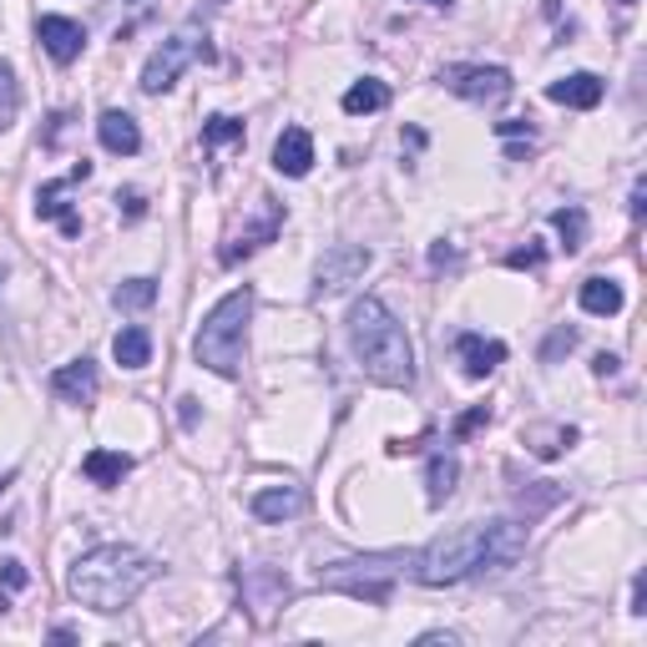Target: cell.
<instances>
[{
  "label": "cell",
  "instance_id": "obj_10",
  "mask_svg": "<svg viewBox=\"0 0 647 647\" xmlns=\"http://www.w3.org/2000/svg\"><path fill=\"white\" fill-rule=\"evenodd\" d=\"M314 168V137L304 127H284L274 142V172L278 178H309Z\"/></svg>",
  "mask_w": 647,
  "mask_h": 647
},
{
  "label": "cell",
  "instance_id": "obj_12",
  "mask_svg": "<svg viewBox=\"0 0 647 647\" xmlns=\"http://www.w3.org/2000/svg\"><path fill=\"white\" fill-rule=\"evenodd\" d=\"M238 587H243V597H248V607L274 612V607H284V597H288V576L274 572V566H248V572H238Z\"/></svg>",
  "mask_w": 647,
  "mask_h": 647
},
{
  "label": "cell",
  "instance_id": "obj_29",
  "mask_svg": "<svg viewBox=\"0 0 647 647\" xmlns=\"http://www.w3.org/2000/svg\"><path fill=\"white\" fill-rule=\"evenodd\" d=\"M547 264V253L541 248H511L506 253V268H541Z\"/></svg>",
  "mask_w": 647,
  "mask_h": 647
},
{
  "label": "cell",
  "instance_id": "obj_3",
  "mask_svg": "<svg viewBox=\"0 0 647 647\" xmlns=\"http://www.w3.org/2000/svg\"><path fill=\"white\" fill-rule=\"evenodd\" d=\"M248 319H253V288H233L223 299L208 309V319L198 324V335H192V360L203 364V370L223 374H243V354H248Z\"/></svg>",
  "mask_w": 647,
  "mask_h": 647
},
{
  "label": "cell",
  "instance_id": "obj_32",
  "mask_svg": "<svg viewBox=\"0 0 647 647\" xmlns=\"http://www.w3.org/2000/svg\"><path fill=\"white\" fill-rule=\"evenodd\" d=\"M592 370H597L602 380H607V374H617V354H597V360H592Z\"/></svg>",
  "mask_w": 647,
  "mask_h": 647
},
{
  "label": "cell",
  "instance_id": "obj_21",
  "mask_svg": "<svg viewBox=\"0 0 647 647\" xmlns=\"http://www.w3.org/2000/svg\"><path fill=\"white\" fill-rule=\"evenodd\" d=\"M339 107H344L349 117H370V112H384V107H390V86L374 82V76H364V82L349 86Z\"/></svg>",
  "mask_w": 647,
  "mask_h": 647
},
{
  "label": "cell",
  "instance_id": "obj_4",
  "mask_svg": "<svg viewBox=\"0 0 647 647\" xmlns=\"http://www.w3.org/2000/svg\"><path fill=\"white\" fill-rule=\"evenodd\" d=\"M486 527L491 521H466L456 531H441L435 541H425L415 556H410V572L425 587H456L466 576H476L486 566Z\"/></svg>",
  "mask_w": 647,
  "mask_h": 647
},
{
  "label": "cell",
  "instance_id": "obj_15",
  "mask_svg": "<svg viewBox=\"0 0 647 647\" xmlns=\"http://www.w3.org/2000/svg\"><path fill=\"white\" fill-rule=\"evenodd\" d=\"M547 96H552L556 107H572V112H592L602 102V76L592 72H576V76H562V82L547 86Z\"/></svg>",
  "mask_w": 647,
  "mask_h": 647
},
{
  "label": "cell",
  "instance_id": "obj_19",
  "mask_svg": "<svg viewBox=\"0 0 647 647\" xmlns=\"http://www.w3.org/2000/svg\"><path fill=\"white\" fill-rule=\"evenodd\" d=\"M576 299H582V309H587V314H597V319H612V314H623V304H627V299H623V284H617V278H587Z\"/></svg>",
  "mask_w": 647,
  "mask_h": 647
},
{
  "label": "cell",
  "instance_id": "obj_33",
  "mask_svg": "<svg viewBox=\"0 0 647 647\" xmlns=\"http://www.w3.org/2000/svg\"><path fill=\"white\" fill-rule=\"evenodd\" d=\"M431 264L435 268H441V264H456V248H441V243H435V248H431Z\"/></svg>",
  "mask_w": 647,
  "mask_h": 647
},
{
  "label": "cell",
  "instance_id": "obj_9",
  "mask_svg": "<svg viewBox=\"0 0 647 647\" xmlns=\"http://www.w3.org/2000/svg\"><path fill=\"white\" fill-rule=\"evenodd\" d=\"M36 36H41V46H46V56L61 61V66H72V61L86 51V25L72 21V15H41Z\"/></svg>",
  "mask_w": 647,
  "mask_h": 647
},
{
  "label": "cell",
  "instance_id": "obj_2",
  "mask_svg": "<svg viewBox=\"0 0 647 647\" xmlns=\"http://www.w3.org/2000/svg\"><path fill=\"white\" fill-rule=\"evenodd\" d=\"M344 329H349L354 360H360V370L370 374L374 384H384V390H410V384H415V344H410L405 324L384 309L380 299L364 294V299L349 304Z\"/></svg>",
  "mask_w": 647,
  "mask_h": 647
},
{
  "label": "cell",
  "instance_id": "obj_35",
  "mask_svg": "<svg viewBox=\"0 0 647 647\" xmlns=\"http://www.w3.org/2000/svg\"><path fill=\"white\" fill-rule=\"evenodd\" d=\"M11 480H15V476H0V496H6V486H11Z\"/></svg>",
  "mask_w": 647,
  "mask_h": 647
},
{
  "label": "cell",
  "instance_id": "obj_30",
  "mask_svg": "<svg viewBox=\"0 0 647 647\" xmlns=\"http://www.w3.org/2000/svg\"><path fill=\"white\" fill-rule=\"evenodd\" d=\"M486 420H491V410H486V405L466 410V415H460V420H456V435H460V441H466V435H476V431H480V425H486Z\"/></svg>",
  "mask_w": 647,
  "mask_h": 647
},
{
  "label": "cell",
  "instance_id": "obj_17",
  "mask_svg": "<svg viewBox=\"0 0 647 647\" xmlns=\"http://www.w3.org/2000/svg\"><path fill=\"white\" fill-rule=\"evenodd\" d=\"M299 511H304L299 486H264V491L253 496V516L268 521V527H278V521H288V516H299Z\"/></svg>",
  "mask_w": 647,
  "mask_h": 647
},
{
  "label": "cell",
  "instance_id": "obj_36",
  "mask_svg": "<svg viewBox=\"0 0 647 647\" xmlns=\"http://www.w3.org/2000/svg\"><path fill=\"white\" fill-rule=\"evenodd\" d=\"M431 6H450V0H431Z\"/></svg>",
  "mask_w": 647,
  "mask_h": 647
},
{
  "label": "cell",
  "instance_id": "obj_13",
  "mask_svg": "<svg viewBox=\"0 0 647 647\" xmlns=\"http://www.w3.org/2000/svg\"><path fill=\"white\" fill-rule=\"evenodd\" d=\"M264 203H268V198H264ZM278 229H284V203H268V208H264V223H258V229H243L238 238L229 243V248L218 253V258H223V264H238V258L258 253L264 243H274V238H278Z\"/></svg>",
  "mask_w": 647,
  "mask_h": 647
},
{
  "label": "cell",
  "instance_id": "obj_7",
  "mask_svg": "<svg viewBox=\"0 0 647 647\" xmlns=\"http://www.w3.org/2000/svg\"><path fill=\"white\" fill-rule=\"evenodd\" d=\"M370 264H374V253L360 248V243H339V248H329L319 258V268H314V299H335V294H344L349 284H360Z\"/></svg>",
  "mask_w": 647,
  "mask_h": 647
},
{
  "label": "cell",
  "instance_id": "obj_25",
  "mask_svg": "<svg viewBox=\"0 0 647 647\" xmlns=\"http://www.w3.org/2000/svg\"><path fill=\"white\" fill-rule=\"evenodd\" d=\"M552 229L562 233V248L576 253L582 243H587V213H582V208H556V213H552Z\"/></svg>",
  "mask_w": 647,
  "mask_h": 647
},
{
  "label": "cell",
  "instance_id": "obj_23",
  "mask_svg": "<svg viewBox=\"0 0 647 647\" xmlns=\"http://www.w3.org/2000/svg\"><path fill=\"white\" fill-rule=\"evenodd\" d=\"M456 480H460V460L456 456H431V476H425V501L431 506H445L450 496H456Z\"/></svg>",
  "mask_w": 647,
  "mask_h": 647
},
{
  "label": "cell",
  "instance_id": "obj_11",
  "mask_svg": "<svg viewBox=\"0 0 647 647\" xmlns=\"http://www.w3.org/2000/svg\"><path fill=\"white\" fill-rule=\"evenodd\" d=\"M96 364L92 360H72V364H61L56 374H51V395L66 400V405H92L96 400Z\"/></svg>",
  "mask_w": 647,
  "mask_h": 647
},
{
  "label": "cell",
  "instance_id": "obj_22",
  "mask_svg": "<svg viewBox=\"0 0 647 647\" xmlns=\"http://www.w3.org/2000/svg\"><path fill=\"white\" fill-rule=\"evenodd\" d=\"M72 182V178H66ZM66 182H46V188L36 192V218H56L61 223V233H66V238H76V233H82V218L72 213V208L61 203V192H66Z\"/></svg>",
  "mask_w": 647,
  "mask_h": 647
},
{
  "label": "cell",
  "instance_id": "obj_26",
  "mask_svg": "<svg viewBox=\"0 0 647 647\" xmlns=\"http://www.w3.org/2000/svg\"><path fill=\"white\" fill-rule=\"evenodd\" d=\"M21 117V82H15V66L0 61V132Z\"/></svg>",
  "mask_w": 647,
  "mask_h": 647
},
{
  "label": "cell",
  "instance_id": "obj_5",
  "mask_svg": "<svg viewBox=\"0 0 647 647\" xmlns=\"http://www.w3.org/2000/svg\"><path fill=\"white\" fill-rule=\"evenodd\" d=\"M405 556H349V562H335L319 572L324 592H344L354 602H390L395 592V576Z\"/></svg>",
  "mask_w": 647,
  "mask_h": 647
},
{
  "label": "cell",
  "instance_id": "obj_16",
  "mask_svg": "<svg viewBox=\"0 0 647 647\" xmlns=\"http://www.w3.org/2000/svg\"><path fill=\"white\" fill-rule=\"evenodd\" d=\"M460 364H466L470 380H486V374H496V364L506 360V344L501 339H486V335H460Z\"/></svg>",
  "mask_w": 647,
  "mask_h": 647
},
{
  "label": "cell",
  "instance_id": "obj_24",
  "mask_svg": "<svg viewBox=\"0 0 647 647\" xmlns=\"http://www.w3.org/2000/svg\"><path fill=\"white\" fill-rule=\"evenodd\" d=\"M112 304H117V309H127V314L152 309V304H157V284H152V278H127V284L112 288Z\"/></svg>",
  "mask_w": 647,
  "mask_h": 647
},
{
  "label": "cell",
  "instance_id": "obj_37",
  "mask_svg": "<svg viewBox=\"0 0 647 647\" xmlns=\"http://www.w3.org/2000/svg\"><path fill=\"white\" fill-rule=\"evenodd\" d=\"M627 6H633V0H627Z\"/></svg>",
  "mask_w": 647,
  "mask_h": 647
},
{
  "label": "cell",
  "instance_id": "obj_8",
  "mask_svg": "<svg viewBox=\"0 0 647 647\" xmlns=\"http://www.w3.org/2000/svg\"><path fill=\"white\" fill-rule=\"evenodd\" d=\"M445 92L466 96V102H501L511 96V72L506 66H445Z\"/></svg>",
  "mask_w": 647,
  "mask_h": 647
},
{
  "label": "cell",
  "instance_id": "obj_1",
  "mask_svg": "<svg viewBox=\"0 0 647 647\" xmlns=\"http://www.w3.org/2000/svg\"><path fill=\"white\" fill-rule=\"evenodd\" d=\"M152 576H157V562L147 552L121 547V541H107V547H92L86 556H76L66 587H72V597L82 602V607L112 617V612L132 607Z\"/></svg>",
  "mask_w": 647,
  "mask_h": 647
},
{
  "label": "cell",
  "instance_id": "obj_28",
  "mask_svg": "<svg viewBox=\"0 0 647 647\" xmlns=\"http://www.w3.org/2000/svg\"><path fill=\"white\" fill-rule=\"evenodd\" d=\"M572 349H576V329H566V324H562V329L541 344V364H556L562 354H572Z\"/></svg>",
  "mask_w": 647,
  "mask_h": 647
},
{
  "label": "cell",
  "instance_id": "obj_20",
  "mask_svg": "<svg viewBox=\"0 0 647 647\" xmlns=\"http://www.w3.org/2000/svg\"><path fill=\"white\" fill-rule=\"evenodd\" d=\"M82 470L92 486H121V480L132 476V456H121V450H92L82 460Z\"/></svg>",
  "mask_w": 647,
  "mask_h": 647
},
{
  "label": "cell",
  "instance_id": "obj_34",
  "mask_svg": "<svg viewBox=\"0 0 647 647\" xmlns=\"http://www.w3.org/2000/svg\"><path fill=\"white\" fill-rule=\"evenodd\" d=\"M643 198H647V188H643V182H637V188H633V218H643Z\"/></svg>",
  "mask_w": 647,
  "mask_h": 647
},
{
  "label": "cell",
  "instance_id": "obj_31",
  "mask_svg": "<svg viewBox=\"0 0 647 647\" xmlns=\"http://www.w3.org/2000/svg\"><path fill=\"white\" fill-rule=\"evenodd\" d=\"M0 576H6V587H11V592H21L25 582H31V572H25L21 562H6V572H0Z\"/></svg>",
  "mask_w": 647,
  "mask_h": 647
},
{
  "label": "cell",
  "instance_id": "obj_14",
  "mask_svg": "<svg viewBox=\"0 0 647 647\" xmlns=\"http://www.w3.org/2000/svg\"><path fill=\"white\" fill-rule=\"evenodd\" d=\"M96 137H102V147H107V152H117V157L142 152V127H137L127 112H117V107L96 117Z\"/></svg>",
  "mask_w": 647,
  "mask_h": 647
},
{
  "label": "cell",
  "instance_id": "obj_18",
  "mask_svg": "<svg viewBox=\"0 0 647 647\" xmlns=\"http://www.w3.org/2000/svg\"><path fill=\"white\" fill-rule=\"evenodd\" d=\"M112 354H117L121 370H147V364H152V335H147L142 324H127V329L112 339Z\"/></svg>",
  "mask_w": 647,
  "mask_h": 647
},
{
  "label": "cell",
  "instance_id": "obj_27",
  "mask_svg": "<svg viewBox=\"0 0 647 647\" xmlns=\"http://www.w3.org/2000/svg\"><path fill=\"white\" fill-rule=\"evenodd\" d=\"M223 142H243V121L229 117V112L203 121V147H223Z\"/></svg>",
  "mask_w": 647,
  "mask_h": 647
},
{
  "label": "cell",
  "instance_id": "obj_6",
  "mask_svg": "<svg viewBox=\"0 0 647 647\" xmlns=\"http://www.w3.org/2000/svg\"><path fill=\"white\" fill-rule=\"evenodd\" d=\"M192 61H213V46H208V31L198 21H188L178 36H168L162 46L152 51V61L142 66V92L147 96H162L178 86V76L188 72Z\"/></svg>",
  "mask_w": 647,
  "mask_h": 647
}]
</instances>
